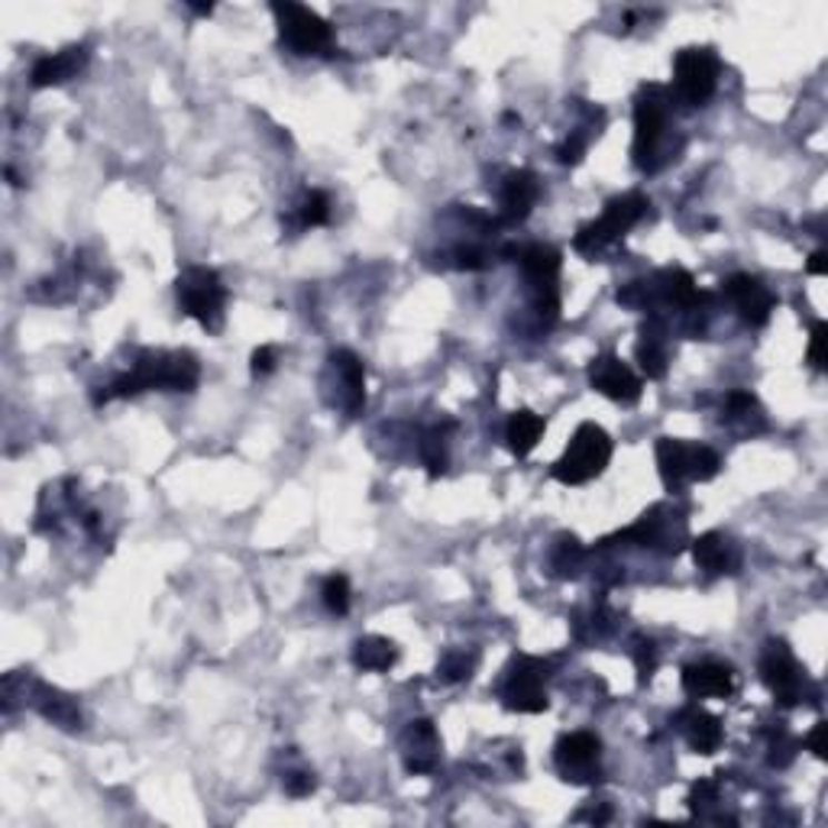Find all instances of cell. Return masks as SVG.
<instances>
[{
  "mask_svg": "<svg viewBox=\"0 0 828 828\" xmlns=\"http://www.w3.org/2000/svg\"><path fill=\"white\" fill-rule=\"evenodd\" d=\"M298 215H301V227H325L330 220V198L325 191H308Z\"/></svg>",
  "mask_w": 828,
  "mask_h": 828,
  "instance_id": "cell-30",
  "label": "cell"
},
{
  "mask_svg": "<svg viewBox=\"0 0 828 828\" xmlns=\"http://www.w3.org/2000/svg\"><path fill=\"white\" fill-rule=\"evenodd\" d=\"M635 664H638V680L648 684L657 670V648L650 638H635Z\"/></svg>",
  "mask_w": 828,
  "mask_h": 828,
  "instance_id": "cell-32",
  "label": "cell"
},
{
  "mask_svg": "<svg viewBox=\"0 0 828 828\" xmlns=\"http://www.w3.org/2000/svg\"><path fill=\"white\" fill-rule=\"evenodd\" d=\"M638 362L645 369L648 379H664L667 376V366H670V353H667V333L657 321H650L641 333V343H638Z\"/></svg>",
  "mask_w": 828,
  "mask_h": 828,
  "instance_id": "cell-25",
  "label": "cell"
},
{
  "mask_svg": "<svg viewBox=\"0 0 828 828\" xmlns=\"http://www.w3.org/2000/svg\"><path fill=\"white\" fill-rule=\"evenodd\" d=\"M191 10H194V13H201V17H211V13H215V7H211V3H191Z\"/></svg>",
  "mask_w": 828,
  "mask_h": 828,
  "instance_id": "cell-42",
  "label": "cell"
},
{
  "mask_svg": "<svg viewBox=\"0 0 828 828\" xmlns=\"http://www.w3.org/2000/svg\"><path fill=\"white\" fill-rule=\"evenodd\" d=\"M684 689L692 699H728L735 692V677L725 664L702 660L684 667Z\"/></svg>",
  "mask_w": 828,
  "mask_h": 828,
  "instance_id": "cell-17",
  "label": "cell"
},
{
  "mask_svg": "<svg viewBox=\"0 0 828 828\" xmlns=\"http://www.w3.org/2000/svg\"><path fill=\"white\" fill-rule=\"evenodd\" d=\"M609 460H612V437L606 433V428L586 421L570 437L563 457L553 463L550 476L557 482H563V486H582V482L602 476L606 467H609Z\"/></svg>",
  "mask_w": 828,
  "mask_h": 828,
  "instance_id": "cell-4",
  "label": "cell"
},
{
  "mask_svg": "<svg viewBox=\"0 0 828 828\" xmlns=\"http://www.w3.org/2000/svg\"><path fill=\"white\" fill-rule=\"evenodd\" d=\"M721 472V457L712 447L696 443L692 447V482H709Z\"/></svg>",
  "mask_w": 828,
  "mask_h": 828,
  "instance_id": "cell-31",
  "label": "cell"
},
{
  "mask_svg": "<svg viewBox=\"0 0 828 828\" xmlns=\"http://www.w3.org/2000/svg\"><path fill=\"white\" fill-rule=\"evenodd\" d=\"M828 272V252L826 250H816L809 256V262H806V276H826Z\"/></svg>",
  "mask_w": 828,
  "mask_h": 828,
  "instance_id": "cell-41",
  "label": "cell"
},
{
  "mask_svg": "<svg viewBox=\"0 0 828 828\" xmlns=\"http://www.w3.org/2000/svg\"><path fill=\"white\" fill-rule=\"evenodd\" d=\"M760 680L770 689L774 702L784 709H792L802 702V670L792 657V650L784 641H770L760 654Z\"/></svg>",
  "mask_w": 828,
  "mask_h": 828,
  "instance_id": "cell-11",
  "label": "cell"
},
{
  "mask_svg": "<svg viewBox=\"0 0 828 828\" xmlns=\"http://www.w3.org/2000/svg\"><path fill=\"white\" fill-rule=\"evenodd\" d=\"M573 819H577V822H596V826H606V822H612V809H609V806H592V809H586V812H577Z\"/></svg>",
  "mask_w": 828,
  "mask_h": 828,
  "instance_id": "cell-40",
  "label": "cell"
},
{
  "mask_svg": "<svg viewBox=\"0 0 828 828\" xmlns=\"http://www.w3.org/2000/svg\"><path fill=\"white\" fill-rule=\"evenodd\" d=\"M547 431V425H543V418L535 415V411H528V408H521V411H515L511 418H508V425H505V440H508V450L518 457V460H525L535 447L540 443V437Z\"/></svg>",
  "mask_w": 828,
  "mask_h": 828,
  "instance_id": "cell-23",
  "label": "cell"
},
{
  "mask_svg": "<svg viewBox=\"0 0 828 828\" xmlns=\"http://www.w3.org/2000/svg\"><path fill=\"white\" fill-rule=\"evenodd\" d=\"M716 799H719V787H716L712 780H699V784L692 787V792H689V799H686V802H689V809L699 816V812H702L706 806H712Z\"/></svg>",
  "mask_w": 828,
  "mask_h": 828,
  "instance_id": "cell-35",
  "label": "cell"
},
{
  "mask_svg": "<svg viewBox=\"0 0 828 828\" xmlns=\"http://www.w3.org/2000/svg\"><path fill=\"white\" fill-rule=\"evenodd\" d=\"M327 379H333L337 396L330 398V405H340L350 418H357L366 405V369L357 353L350 350H333L327 360Z\"/></svg>",
  "mask_w": 828,
  "mask_h": 828,
  "instance_id": "cell-14",
  "label": "cell"
},
{
  "mask_svg": "<svg viewBox=\"0 0 828 828\" xmlns=\"http://www.w3.org/2000/svg\"><path fill=\"white\" fill-rule=\"evenodd\" d=\"M692 560L709 577L735 573V567H738V557L731 553V543L721 538L719 531H709V535H699L692 540Z\"/></svg>",
  "mask_w": 828,
  "mask_h": 828,
  "instance_id": "cell-22",
  "label": "cell"
},
{
  "mask_svg": "<svg viewBox=\"0 0 828 828\" xmlns=\"http://www.w3.org/2000/svg\"><path fill=\"white\" fill-rule=\"evenodd\" d=\"M828 325L826 321H816L812 325V333H809V350H806V360L812 369H826V337Z\"/></svg>",
  "mask_w": 828,
  "mask_h": 828,
  "instance_id": "cell-33",
  "label": "cell"
},
{
  "mask_svg": "<svg viewBox=\"0 0 828 828\" xmlns=\"http://www.w3.org/2000/svg\"><path fill=\"white\" fill-rule=\"evenodd\" d=\"M518 266L531 291L535 311L547 325H553L560 315V250L547 243H531L518 252Z\"/></svg>",
  "mask_w": 828,
  "mask_h": 828,
  "instance_id": "cell-8",
  "label": "cell"
},
{
  "mask_svg": "<svg viewBox=\"0 0 828 828\" xmlns=\"http://www.w3.org/2000/svg\"><path fill=\"white\" fill-rule=\"evenodd\" d=\"M88 66V49L84 46H69L56 56H42L33 72H30V84L33 88H59L66 81H72L74 74Z\"/></svg>",
  "mask_w": 828,
  "mask_h": 828,
  "instance_id": "cell-19",
  "label": "cell"
},
{
  "mask_svg": "<svg viewBox=\"0 0 828 828\" xmlns=\"http://www.w3.org/2000/svg\"><path fill=\"white\" fill-rule=\"evenodd\" d=\"M418 450H421V460H425L431 479L447 472V431L443 428H431V431L425 433L421 443H418Z\"/></svg>",
  "mask_w": 828,
  "mask_h": 828,
  "instance_id": "cell-27",
  "label": "cell"
},
{
  "mask_svg": "<svg viewBox=\"0 0 828 828\" xmlns=\"http://www.w3.org/2000/svg\"><path fill=\"white\" fill-rule=\"evenodd\" d=\"M176 295H179L181 315L194 318L204 330L217 333L223 327V308L230 291L220 282L215 269L208 266H188L176 282Z\"/></svg>",
  "mask_w": 828,
  "mask_h": 828,
  "instance_id": "cell-5",
  "label": "cell"
},
{
  "mask_svg": "<svg viewBox=\"0 0 828 828\" xmlns=\"http://www.w3.org/2000/svg\"><path fill=\"white\" fill-rule=\"evenodd\" d=\"M321 599H325L327 612L347 615L350 612V579L343 573H330L321 586Z\"/></svg>",
  "mask_w": 828,
  "mask_h": 828,
  "instance_id": "cell-29",
  "label": "cell"
},
{
  "mask_svg": "<svg viewBox=\"0 0 828 828\" xmlns=\"http://www.w3.org/2000/svg\"><path fill=\"white\" fill-rule=\"evenodd\" d=\"M437 751H440V738H437L433 721H408V731H405V770L408 774H433L437 770Z\"/></svg>",
  "mask_w": 828,
  "mask_h": 828,
  "instance_id": "cell-18",
  "label": "cell"
},
{
  "mask_svg": "<svg viewBox=\"0 0 828 828\" xmlns=\"http://www.w3.org/2000/svg\"><path fill=\"white\" fill-rule=\"evenodd\" d=\"M692 447L696 443H686L677 437L657 440V469H660V479H664L670 496H680L692 482Z\"/></svg>",
  "mask_w": 828,
  "mask_h": 828,
  "instance_id": "cell-16",
  "label": "cell"
},
{
  "mask_svg": "<svg viewBox=\"0 0 828 828\" xmlns=\"http://www.w3.org/2000/svg\"><path fill=\"white\" fill-rule=\"evenodd\" d=\"M201 379V366L198 357L188 350H176V353H162V350H143L133 369L117 376L101 396L94 398V405H104L110 398H133L149 389L159 392H194Z\"/></svg>",
  "mask_w": 828,
  "mask_h": 828,
  "instance_id": "cell-1",
  "label": "cell"
},
{
  "mask_svg": "<svg viewBox=\"0 0 828 828\" xmlns=\"http://www.w3.org/2000/svg\"><path fill=\"white\" fill-rule=\"evenodd\" d=\"M30 702L37 706V712L42 719H49L52 725L66 728V731H78L81 728V709L74 702L72 696L52 689L46 684H33V692H30Z\"/></svg>",
  "mask_w": 828,
  "mask_h": 828,
  "instance_id": "cell-21",
  "label": "cell"
},
{
  "mask_svg": "<svg viewBox=\"0 0 828 828\" xmlns=\"http://www.w3.org/2000/svg\"><path fill=\"white\" fill-rule=\"evenodd\" d=\"M315 787H318V780H315V774H305V770H298V774H289L286 777V790L291 792V796H311L315 792Z\"/></svg>",
  "mask_w": 828,
  "mask_h": 828,
  "instance_id": "cell-38",
  "label": "cell"
},
{
  "mask_svg": "<svg viewBox=\"0 0 828 828\" xmlns=\"http://www.w3.org/2000/svg\"><path fill=\"white\" fill-rule=\"evenodd\" d=\"M272 17L279 23V39L295 56H327L333 49V27L311 7L291 3V0H276Z\"/></svg>",
  "mask_w": 828,
  "mask_h": 828,
  "instance_id": "cell-7",
  "label": "cell"
},
{
  "mask_svg": "<svg viewBox=\"0 0 828 828\" xmlns=\"http://www.w3.org/2000/svg\"><path fill=\"white\" fill-rule=\"evenodd\" d=\"M582 560H586V547L579 543V538L573 535H560L553 540V550H550V570L557 579H573L582 570Z\"/></svg>",
  "mask_w": 828,
  "mask_h": 828,
  "instance_id": "cell-26",
  "label": "cell"
},
{
  "mask_svg": "<svg viewBox=\"0 0 828 828\" xmlns=\"http://www.w3.org/2000/svg\"><path fill=\"white\" fill-rule=\"evenodd\" d=\"M538 198H540V181L531 169L508 172L502 181V194H499V204H502V223H508V227H518L525 217L531 215V208L538 204Z\"/></svg>",
  "mask_w": 828,
  "mask_h": 828,
  "instance_id": "cell-15",
  "label": "cell"
},
{
  "mask_svg": "<svg viewBox=\"0 0 828 828\" xmlns=\"http://www.w3.org/2000/svg\"><path fill=\"white\" fill-rule=\"evenodd\" d=\"M589 386L599 396H606L609 401H618V405H635L641 398V392H645V382L638 379V372L628 362L612 357V353L596 357V360L589 362Z\"/></svg>",
  "mask_w": 828,
  "mask_h": 828,
  "instance_id": "cell-12",
  "label": "cell"
},
{
  "mask_svg": "<svg viewBox=\"0 0 828 828\" xmlns=\"http://www.w3.org/2000/svg\"><path fill=\"white\" fill-rule=\"evenodd\" d=\"M472 670H476V654H467V650H450V654L440 660L437 677H440L443 684H463V680L472 677Z\"/></svg>",
  "mask_w": 828,
  "mask_h": 828,
  "instance_id": "cell-28",
  "label": "cell"
},
{
  "mask_svg": "<svg viewBox=\"0 0 828 828\" xmlns=\"http://www.w3.org/2000/svg\"><path fill=\"white\" fill-rule=\"evenodd\" d=\"M677 725L696 755H716L721 748V721L712 712L699 706H686L684 712H677Z\"/></svg>",
  "mask_w": 828,
  "mask_h": 828,
  "instance_id": "cell-20",
  "label": "cell"
},
{
  "mask_svg": "<svg viewBox=\"0 0 828 828\" xmlns=\"http://www.w3.org/2000/svg\"><path fill=\"white\" fill-rule=\"evenodd\" d=\"M796 748H799L796 738H790L787 731H777V738L770 745V767H790L792 757H796Z\"/></svg>",
  "mask_w": 828,
  "mask_h": 828,
  "instance_id": "cell-34",
  "label": "cell"
},
{
  "mask_svg": "<svg viewBox=\"0 0 828 828\" xmlns=\"http://www.w3.org/2000/svg\"><path fill=\"white\" fill-rule=\"evenodd\" d=\"M252 376H269L276 369V347H259L250 362Z\"/></svg>",
  "mask_w": 828,
  "mask_h": 828,
  "instance_id": "cell-39",
  "label": "cell"
},
{
  "mask_svg": "<svg viewBox=\"0 0 828 828\" xmlns=\"http://www.w3.org/2000/svg\"><path fill=\"white\" fill-rule=\"evenodd\" d=\"M398 660V648L389 641V638H379V635H369V638H360L353 645V664L362 674H386L392 670Z\"/></svg>",
  "mask_w": 828,
  "mask_h": 828,
  "instance_id": "cell-24",
  "label": "cell"
},
{
  "mask_svg": "<svg viewBox=\"0 0 828 828\" xmlns=\"http://www.w3.org/2000/svg\"><path fill=\"white\" fill-rule=\"evenodd\" d=\"M602 741L592 735V731H573V735H563L553 748V764H557V774L567 780V784H577V787H592L599 784L602 777Z\"/></svg>",
  "mask_w": 828,
  "mask_h": 828,
  "instance_id": "cell-10",
  "label": "cell"
},
{
  "mask_svg": "<svg viewBox=\"0 0 828 828\" xmlns=\"http://www.w3.org/2000/svg\"><path fill=\"white\" fill-rule=\"evenodd\" d=\"M721 62L716 49L689 46L674 59V88L670 94L686 108H706L719 88Z\"/></svg>",
  "mask_w": 828,
  "mask_h": 828,
  "instance_id": "cell-6",
  "label": "cell"
},
{
  "mask_svg": "<svg viewBox=\"0 0 828 828\" xmlns=\"http://www.w3.org/2000/svg\"><path fill=\"white\" fill-rule=\"evenodd\" d=\"M650 211V201L641 194V191H628V194H618L606 204V211L599 220L592 223H582L573 237V250L596 259L599 252H606L612 243H618L631 227H638Z\"/></svg>",
  "mask_w": 828,
  "mask_h": 828,
  "instance_id": "cell-3",
  "label": "cell"
},
{
  "mask_svg": "<svg viewBox=\"0 0 828 828\" xmlns=\"http://www.w3.org/2000/svg\"><path fill=\"white\" fill-rule=\"evenodd\" d=\"M582 156H586V137H582V133H573V137H567V143L557 146L560 166H579Z\"/></svg>",
  "mask_w": 828,
  "mask_h": 828,
  "instance_id": "cell-36",
  "label": "cell"
},
{
  "mask_svg": "<svg viewBox=\"0 0 828 828\" xmlns=\"http://www.w3.org/2000/svg\"><path fill=\"white\" fill-rule=\"evenodd\" d=\"M547 664L538 657H515L505 670L502 680V706L508 712H525V716H538L547 712L550 699H547Z\"/></svg>",
  "mask_w": 828,
  "mask_h": 828,
  "instance_id": "cell-9",
  "label": "cell"
},
{
  "mask_svg": "<svg viewBox=\"0 0 828 828\" xmlns=\"http://www.w3.org/2000/svg\"><path fill=\"white\" fill-rule=\"evenodd\" d=\"M670 110H674V94L664 84H641L638 98H635V166L641 172H657L660 162V149L667 143V130H670Z\"/></svg>",
  "mask_w": 828,
  "mask_h": 828,
  "instance_id": "cell-2",
  "label": "cell"
},
{
  "mask_svg": "<svg viewBox=\"0 0 828 828\" xmlns=\"http://www.w3.org/2000/svg\"><path fill=\"white\" fill-rule=\"evenodd\" d=\"M806 748L819 760H828V721H816V728L806 735Z\"/></svg>",
  "mask_w": 828,
  "mask_h": 828,
  "instance_id": "cell-37",
  "label": "cell"
},
{
  "mask_svg": "<svg viewBox=\"0 0 828 828\" xmlns=\"http://www.w3.org/2000/svg\"><path fill=\"white\" fill-rule=\"evenodd\" d=\"M721 291H725V298L735 305L738 318L748 327H764L770 321L774 308H777L774 291L767 289L760 279L748 276V272H738V276L725 279V282H721Z\"/></svg>",
  "mask_w": 828,
  "mask_h": 828,
  "instance_id": "cell-13",
  "label": "cell"
}]
</instances>
